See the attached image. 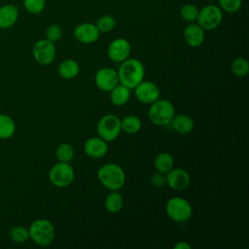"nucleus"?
<instances>
[{"label":"nucleus","instance_id":"30","mask_svg":"<svg viewBox=\"0 0 249 249\" xmlns=\"http://www.w3.org/2000/svg\"><path fill=\"white\" fill-rule=\"evenodd\" d=\"M218 3L220 9L228 14L238 12L242 6V0H218Z\"/></svg>","mask_w":249,"mask_h":249},{"label":"nucleus","instance_id":"14","mask_svg":"<svg viewBox=\"0 0 249 249\" xmlns=\"http://www.w3.org/2000/svg\"><path fill=\"white\" fill-rule=\"evenodd\" d=\"M73 35L82 44H92L98 40L100 32L94 23L83 22L74 28Z\"/></svg>","mask_w":249,"mask_h":249},{"label":"nucleus","instance_id":"22","mask_svg":"<svg viewBox=\"0 0 249 249\" xmlns=\"http://www.w3.org/2000/svg\"><path fill=\"white\" fill-rule=\"evenodd\" d=\"M154 166L157 171L165 174L174 167V159L170 153L160 152L154 159Z\"/></svg>","mask_w":249,"mask_h":249},{"label":"nucleus","instance_id":"15","mask_svg":"<svg viewBox=\"0 0 249 249\" xmlns=\"http://www.w3.org/2000/svg\"><path fill=\"white\" fill-rule=\"evenodd\" d=\"M108 142L99 136L89 137L84 143V152L91 159H101L108 153Z\"/></svg>","mask_w":249,"mask_h":249},{"label":"nucleus","instance_id":"24","mask_svg":"<svg viewBox=\"0 0 249 249\" xmlns=\"http://www.w3.org/2000/svg\"><path fill=\"white\" fill-rule=\"evenodd\" d=\"M16 131L15 121L6 114H0V139L11 138Z\"/></svg>","mask_w":249,"mask_h":249},{"label":"nucleus","instance_id":"9","mask_svg":"<svg viewBox=\"0 0 249 249\" xmlns=\"http://www.w3.org/2000/svg\"><path fill=\"white\" fill-rule=\"evenodd\" d=\"M32 54L35 61L40 65H50L55 58L56 50L53 43L44 38L34 44Z\"/></svg>","mask_w":249,"mask_h":249},{"label":"nucleus","instance_id":"32","mask_svg":"<svg viewBox=\"0 0 249 249\" xmlns=\"http://www.w3.org/2000/svg\"><path fill=\"white\" fill-rule=\"evenodd\" d=\"M46 39L49 40L52 43H56L57 41H59L62 37V29L58 24H51L50 26H48V28L46 29V33H45Z\"/></svg>","mask_w":249,"mask_h":249},{"label":"nucleus","instance_id":"11","mask_svg":"<svg viewBox=\"0 0 249 249\" xmlns=\"http://www.w3.org/2000/svg\"><path fill=\"white\" fill-rule=\"evenodd\" d=\"M131 53V45L124 38H116L110 42L107 48L108 57L114 61L121 63L129 57Z\"/></svg>","mask_w":249,"mask_h":249},{"label":"nucleus","instance_id":"10","mask_svg":"<svg viewBox=\"0 0 249 249\" xmlns=\"http://www.w3.org/2000/svg\"><path fill=\"white\" fill-rule=\"evenodd\" d=\"M136 99L146 105H150L160 98V90L157 84L151 81H142L134 89Z\"/></svg>","mask_w":249,"mask_h":249},{"label":"nucleus","instance_id":"12","mask_svg":"<svg viewBox=\"0 0 249 249\" xmlns=\"http://www.w3.org/2000/svg\"><path fill=\"white\" fill-rule=\"evenodd\" d=\"M94 84L102 91H110L120 84L118 72L111 67H102L94 75Z\"/></svg>","mask_w":249,"mask_h":249},{"label":"nucleus","instance_id":"1","mask_svg":"<svg viewBox=\"0 0 249 249\" xmlns=\"http://www.w3.org/2000/svg\"><path fill=\"white\" fill-rule=\"evenodd\" d=\"M117 72L120 84L130 89L139 85L145 77V67L137 58H126L120 63Z\"/></svg>","mask_w":249,"mask_h":249},{"label":"nucleus","instance_id":"6","mask_svg":"<svg viewBox=\"0 0 249 249\" xmlns=\"http://www.w3.org/2000/svg\"><path fill=\"white\" fill-rule=\"evenodd\" d=\"M96 131L98 136L107 142L116 140L122 131L121 119L115 114L104 115L96 124Z\"/></svg>","mask_w":249,"mask_h":249},{"label":"nucleus","instance_id":"21","mask_svg":"<svg viewBox=\"0 0 249 249\" xmlns=\"http://www.w3.org/2000/svg\"><path fill=\"white\" fill-rule=\"evenodd\" d=\"M124 201L123 196L118 191H111L104 200V205L109 213H119L124 207Z\"/></svg>","mask_w":249,"mask_h":249},{"label":"nucleus","instance_id":"31","mask_svg":"<svg viewBox=\"0 0 249 249\" xmlns=\"http://www.w3.org/2000/svg\"><path fill=\"white\" fill-rule=\"evenodd\" d=\"M24 9L33 15L40 14L46 7V0H23Z\"/></svg>","mask_w":249,"mask_h":249},{"label":"nucleus","instance_id":"3","mask_svg":"<svg viewBox=\"0 0 249 249\" xmlns=\"http://www.w3.org/2000/svg\"><path fill=\"white\" fill-rule=\"evenodd\" d=\"M29 238L39 246H49L55 237V229L53 224L44 218L34 220L28 228Z\"/></svg>","mask_w":249,"mask_h":249},{"label":"nucleus","instance_id":"4","mask_svg":"<svg viewBox=\"0 0 249 249\" xmlns=\"http://www.w3.org/2000/svg\"><path fill=\"white\" fill-rule=\"evenodd\" d=\"M149 106L148 118L155 125H167L175 116L174 105L167 99L159 98Z\"/></svg>","mask_w":249,"mask_h":249},{"label":"nucleus","instance_id":"17","mask_svg":"<svg viewBox=\"0 0 249 249\" xmlns=\"http://www.w3.org/2000/svg\"><path fill=\"white\" fill-rule=\"evenodd\" d=\"M18 18V10L16 5L5 4L0 7V28L9 29L16 24Z\"/></svg>","mask_w":249,"mask_h":249},{"label":"nucleus","instance_id":"2","mask_svg":"<svg viewBox=\"0 0 249 249\" xmlns=\"http://www.w3.org/2000/svg\"><path fill=\"white\" fill-rule=\"evenodd\" d=\"M97 179L106 189L110 191H119L124 186L125 172L119 164L108 162L98 168Z\"/></svg>","mask_w":249,"mask_h":249},{"label":"nucleus","instance_id":"8","mask_svg":"<svg viewBox=\"0 0 249 249\" xmlns=\"http://www.w3.org/2000/svg\"><path fill=\"white\" fill-rule=\"evenodd\" d=\"M196 20L203 30L216 29L223 20V11L217 5H206L198 10Z\"/></svg>","mask_w":249,"mask_h":249},{"label":"nucleus","instance_id":"18","mask_svg":"<svg viewBox=\"0 0 249 249\" xmlns=\"http://www.w3.org/2000/svg\"><path fill=\"white\" fill-rule=\"evenodd\" d=\"M169 124L179 134H189L195 128L194 119L186 114H175Z\"/></svg>","mask_w":249,"mask_h":249},{"label":"nucleus","instance_id":"20","mask_svg":"<svg viewBox=\"0 0 249 249\" xmlns=\"http://www.w3.org/2000/svg\"><path fill=\"white\" fill-rule=\"evenodd\" d=\"M130 89L124 85H117L112 89L110 92V100L115 106H124L126 104L130 98Z\"/></svg>","mask_w":249,"mask_h":249},{"label":"nucleus","instance_id":"36","mask_svg":"<svg viewBox=\"0 0 249 249\" xmlns=\"http://www.w3.org/2000/svg\"><path fill=\"white\" fill-rule=\"evenodd\" d=\"M0 109H1V104H0Z\"/></svg>","mask_w":249,"mask_h":249},{"label":"nucleus","instance_id":"23","mask_svg":"<svg viewBox=\"0 0 249 249\" xmlns=\"http://www.w3.org/2000/svg\"><path fill=\"white\" fill-rule=\"evenodd\" d=\"M142 126V122L140 118L136 115H127L124 118L121 119V127L122 130L126 134H135L137 133Z\"/></svg>","mask_w":249,"mask_h":249},{"label":"nucleus","instance_id":"13","mask_svg":"<svg viewBox=\"0 0 249 249\" xmlns=\"http://www.w3.org/2000/svg\"><path fill=\"white\" fill-rule=\"evenodd\" d=\"M166 185L175 191L186 190L191 184V176L183 168H172L165 173Z\"/></svg>","mask_w":249,"mask_h":249},{"label":"nucleus","instance_id":"29","mask_svg":"<svg viewBox=\"0 0 249 249\" xmlns=\"http://www.w3.org/2000/svg\"><path fill=\"white\" fill-rule=\"evenodd\" d=\"M197 14H198L197 7L192 3L184 4L180 9L181 18L188 22H194L197 18Z\"/></svg>","mask_w":249,"mask_h":249},{"label":"nucleus","instance_id":"27","mask_svg":"<svg viewBox=\"0 0 249 249\" xmlns=\"http://www.w3.org/2000/svg\"><path fill=\"white\" fill-rule=\"evenodd\" d=\"M116 24H117L116 18L111 15H104L100 17L95 23L100 33H107L112 31L115 28Z\"/></svg>","mask_w":249,"mask_h":249},{"label":"nucleus","instance_id":"7","mask_svg":"<svg viewBox=\"0 0 249 249\" xmlns=\"http://www.w3.org/2000/svg\"><path fill=\"white\" fill-rule=\"evenodd\" d=\"M75 179V171L69 162L58 161L49 171V180L56 188H66Z\"/></svg>","mask_w":249,"mask_h":249},{"label":"nucleus","instance_id":"25","mask_svg":"<svg viewBox=\"0 0 249 249\" xmlns=\"http://www.w3.org/2000/svg\"><path fill=\"white\" fill-rule=\"evenodd\" d=\"M231 70L236 77H246L249 74V62L244 57H236L231 61Z\"/></svg>","mask_w":249,"mask_h":249},{"label":"nucleus","instance_id":"26","mask_svg":"<svg viewBox=\"0 0 249 249\" xmlns=\"http://www.w3.org/2000/svg\"><path fill=\"white\" fill-rule=\"evenodd\" d=\"M55 158L61 162H70L74 158V149L69 143H61L55 149Z\"/></svg>","mask_w":249,"mask_h":249},{"label":"nucleus","instance_id":"33","mask_svg":"<svg viewBox=\"0 0 249 249\" xmlns=\"http://www.w3.org/2000/svg\"><path fill=\"white\" fill-rule=\"evenodd\" d=\"M150 183L154 188H162L164 185H166V179H165V174L161 172H155L152 174L150 177Z\"/></svg>","mask_w":249,"mask_h":249},{"label":"nucleus","instance_id":"16","mask_svg":"<svg viewBox=\"0 0 249 249\" xmlns=\"http://www.w3.org/2000/svg\"><path fill=\"white\" fill-rule=\"evenodd\" d=\"M183 38L188 46L192 48H197L201 46L204 42V30L197 23L192 22L185 27L183 32Z\"/></svg>","mask_w":249,"mask_h":249},{"label":"nucleus","instance_id":"28","mask_svg":"<svg viewBox=\"0 0 249 249\" xmlns=\"http://www.w3.org/2000/svg\"><path fill=\"white\" fill-rule=\"evenodd\" d=\"M10 238L15 243H23L29 239V231L23 226H15L9 232Z\"/></svg>","mask_w":249,"mask_h":249},{"label":"nucleus","instance_id":"19","mask_svg":"<svg viewBox=\"0 0 249 249\" xmlns=\"http://www.w3.org/2000/svg\"><path fill=\"white\" fill-rule=\"evenodd\" d=\"M79 72H80V65L75 59H72V58H67L62 60L57 67L58 75L65 80H71L76 78Z\"/></svg>","mask_w":249,"mask_h":249},{"label":"nucleus","instance_id":"34","mask_svg":"<svg viewBox=\"0 0 249 249\" xmlns=\"http://www.w3.org/2000/svg\"><path fill=\"white\" fill-rule=\"evenodd\" d=\"M192 246L187 241H178L174 244L173 249H191Z\"/></svg>","mask_w":249,"mask_h":249},{"label":"nucleus","instance_id":"5","mask_svg":"<svg viewBox=\"0 0 249 249\" xmlns=\"http://www.w3.org/2000/svg\"><path fill=\"white\" fill-rule=\"evenodd\" d=\"M165 212L175 223H185L193 215V206L189 200L181 196H173L165 203Z\"/></svg>","mask_w":249,"mask_h":249},{"label":"nucleus","instance_id":"35","mask_svg":"<svg viewBox=\"0 0 249 249\" xmlns=\"http://www.w3.org/2000/svg\"><path fill=\"white\" fill-rule=\"evenodd\" d=\"M205 1H214V0H205Z\"/></svg>","mask_w":249,"mask_h":249}]
</instances>
